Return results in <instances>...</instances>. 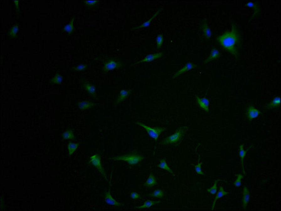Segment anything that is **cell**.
<instances>
[{
	"mask_svg": "<svg viewBox=\"0 0 281 211\" xmlns=\"http://www.w3.org/2000/svg\"><path fill=\"white\" fill-rule=\"evenodd\" d=\"M164 56V54L162 52L161 53H156V54H150L147 55L146 57L143 59L142 60L138 61V62H135L134 65H137L140 63H144V62H152L155 60H157L158 59H160L161 57H162Z\"/></svg>",
	"mask_w": 281,
	"mask_h": 211,
	"instance_id": "9",
	"label": "cell"
},
{
	"mask_svg": "<svg viewBox=\"0 0 281 211\" xmlns=\"http://www.w3.org/2000/svg\"><path fill=\"white\" fill-rule=\"evenodd\" d=\"M196 100L197 104L199 105L201 108L204 111H205L206 112H209L210 102L208 99H207L206 98H200L198 96H196Z\"/></svg>",
	"mask_w": 281,
	"mask_h": 211,
	"instance_id": "12",
	"label": "cell"
},
{
	"mask_svg": "<svg viewBox=\"0 0 281 211\" xmlns=\"http://www.w3.org/2000/svg\"><path fill=\"white\" fill-rule=\"evenodd\" d=\"M242 178H243V175H242L241 173L238 174L237 175V179L233 183V185L236 187H241V181H242Z\"/></svg>",
	"mask_w": 281,
	"mask_h": 211,
	"instance_id": "34",
	"label": "cell"
},
{
	"mask_svg": "<svg viewBox=\"0 0 281 211\" xmlns=\"http://www.w3.org/2000/svg\"><path fill=\"white\" fill-rule=\"evenodd\" d=\"M158 167L160 168H162V170L167 171L168 172H169L171 174H173V171L172 170V169L168 166L167 163L166 162L165 159H164V158L162 159V160L160 161V163L159 164V165H158Z\"/></svg>",
	"mask_w": 281,
	"mask_h": 211,
	"instance_id": "24",
	"label": "cell"
},
{
	"mask_svg": "<svg viewBox=\"0 0 281 211\" xmlns=\"http://www.w3.org/2000/svg\"><path fill=\"white\" fill-rule=\"evenodd\" d=\"M219 181H220L219 179H218V180H215V182H214V184L212 186V187H211L210 188L207 189V190H206L207 192L210 193L211 194H212V195H215L216 194V192H217V184H218Z\"/></svg>",
	"mask_w": 281,
	"mask_h": 211,
	"instance_id": "31",
	"label": "cell"
},
{
	"mask_svg": "<svg viewBox=\"0 0 281 211\" xmlns=\"http://www.w3.org/2000/svg\"><path fill=\"white\" fill-rule=\"evenodd\" d=\"M89 163H91L92 165L98 169L100 172L101 175L103 176L106 180L109 181L108 179L107 178V176L106 175L105 171L103 167L102 162H101V157L99 153H95L93 154L91 157H89Z\"/></svg>",
	"mask_w": 281,
	"mask_h": 211,
	"instance_id": "5",
	"label": "cell"
},
{
	"mask_svg": "<svg viewBox=\"0 0 281 211\" xmlns=\"http://www.w3.org/2000/svg\"><path fill=\"white\" fill-rule=\"evenodd\" d=\"M220 56V52H219V50H218V49H213L211 51L210 56L204 61V63L206 64V63L210 62L212 60L218 59Z\"/></svg>",
	"mask_w": 281,
	"mask_h": 211,
	"instance_id": "18",
	"label": "cell"
},
{
	"mask_svg": "<svg viewBox=\"0 0 281 211\" xmlns=\"http://www.w3.org/2000/svg\"><path fill=\"white\" fill-rule=\"evenodd\" d=\"M62 76L60 74L57 73L50 80V83L51 84H60L62 83Z\"/></svg>",
	"mask_w": 281,
	"mask_h": 211,
	"instance_id": "29",
	"label": "cell"
},
{
	"mask_svg": "<svg viewBox=\"0 0 281 211\" xmlns=\"http://www.w3.org/2000/svg\"><path fill=\"white\" fill-rule=\"evenodd\" d=\"M201 29H202V30H203L204 37L207 40L210 39V38L211 37V32L210 28L208 26V23H207V22H206V20H204V21H203V24L201 25Z\"/></svg>",
	"mask_w": 281,
	"mask_h": 211,
	"instance_id": "16",
	"label": "cell"
},
{
	"mask_svg": "<svg viewBox=\"0 0 281 211\" xmlns=\"http://www.w3.org/2000/svg\"><path fill=\"white\" fill-rule=\"evenodd\" d=\"M281 105V97H276L273 98L270 103L265 106V108L267 110L272 108H277Z\"/></svg>",
	"mask_w": 281,
	"mask_h": 211,
	"instance_id": "19",
	"label": "cell"
},
{
	"mask_svg": "<svg viewBox=\"0 0 281 211\" xmlns=\"http://www.w3.org/2000/svg\"><path fill=\"white\" fill-rule=\"evenodd\" d=\"M164 196V193L162 190L156 189L154 192L149 194L148 197L156 198H162Z\"/></svg>",
	"mask_w": 281,
	"mask_h": 211,
	"instance_id": "27",
	"label": "cell"
},
{
	"mask_svg": "<svg viewBox=\"0 0 281 211\" xmlns=\"http://www.w3.org/2000/svg\"><path fill=\"white\" fill-rule=\"evenodd\" d=\"M162 10V9H160L158 11H157L156 13H155V14L153 15V16H152L151 18L150 19H149L148 20H147L146 22H144L143 24H142L140 25V26H138V27H137L133 28H132V30H136V29H140V28H145V27H148L149 26H150V25L151 24V23L152 21V20L156 18V16L158 15V14H159L160 12Z\"/></svg>",
	"mask_w": 281,
	"mask_h": 211,
	"instance_id": "21",
	"label": "cell"
},
{
	"mask_svg": "<svg viewBox=\"0 0 281 211\" xmlns=\"http://www.w3.org/2000/svg\"><path fill=\"white\" fill-rule=\"evenodd\" d=\"M216 40L223 49L238 58L241 46L240 36L235 25H232L231 31H227L222 35H219L216 38Z\"/></svg>",
	"mask_w": 281,
	"mask_h": 211,
	"instance_id": "1",
	"label": "cell"
},
{
	"mask_svg": "<svg viewBox=\"0 0 281 211\" xmlns=\"http://www.w3.org/2000/svg\"><path fill=\"white\" fill-rule=\"evenodd\" d=\"M18 29H19V25L18 24H16L14 25L13 28H11L10 30L9 31V32H8V34L11 37H13V38H14V37H16V34H17V33L18 32Z\"/></svg>",
	"mask_w": 281,
	"mask_h": 211,
	"instance_id": "32",
	"label": "cell"
},
{
	"mask_svg": "<svg viewBox=\"0 0 281 211\" xmlns=\"http://www.w3.org/2000/svg\"><path fill=\"white\" fill-rule=\"evenodd\" d=\"M77 105L78 106L79 108H80L81 110H86L88 109H90L95 107L96 106V103L94 102H92L88 100H84V101H81L77 103Z\"/></svg>",
	"mask_w": 281,
	"mask_h": 211,
	"instance_id": "15",
	"label": "cell"
},
{
	"mask_svg": "<svg viewBox=\"0 0 281 211\" xmlns=\"http://www.w3.org/2000/svg\"><path fill=\"white\" fill-rule=\"evenodd\" d=\"M88 67V65L87 64H79L76 67L72 69V70L75 71H83L86 69Z\"/></svg>",
	"mask_w": 281,
	"mask_h": 211,
	"instance_id": "33",
	"label": "cell"
},
{
	"mask_svg": "<svg viewBox=\"0 0 281 211\" xmlns=\"http://www.w3.org/2000/svg\"><path fill=\"white\" fill-rule=\"evenodd\" d=\"M202 164H203V163L202 162L198 163V164H197V165L195 166V171H196V173H197V174L203 175H204V173L203 172V171L201 170V166H202Z\"/></svg>",
	"mask_w": 281,
	"mask_h": 211,
	"instance_id": "35",
	"label": "cell"
},
{
	"mask_svg": "<svg viewBox=\"0 0 281 211\" xmlns=\"http://www.w3.org/2000/svg\"><path fill=\"white\" fill-rule=\"evenodd\" d=\"M196 67H197V65L194 64H192L191 62H187L183 68L179 69L178 71H177L176 73H174V75H173V78H176L177 76L181 75L182 74L184 73L187 72V71L190 70H192L193 69L196 68Z\"/></svg>",
	"mask_w": 281,
	"mask_h": 211,
	"instance_id": "11",
	"label": "cell"
},
{
	"mask_svg": "<svg viewBox=\"0 0 281 211\" xmlns=\"http://www.w3.org/2000/svg\"><path fill=\"white\" fill-rule=\"evenodd\" d=\"M228 194H229V193L226 192L223 187H220V188H219V192L218 193V194H216L215 197V199H214V201L213 204L212 208H211V210H214V207H215V203H216V201H217V200H218V199L224 197L225 195H228Z\"/></svg>",
	"mask_w": 281,
	"mask_h": 211,
	"instance_id": "22",
	"label": "cell"
},
{
	"mask_svg": "<svg viewBox=\"0 0 281 211\" xmlns=\"http://www.w3.org/2000/svg\"><path fill=\"white\" fill-rule=\"evenodd\" d=\"M135 124L144 129L146 130V132L149 134V136L156 141L159 137L160 135L165 130V127H159V126L150 127L141 122H136Z\"/></svg>",
	"mask_w": 281,
	"mask_h": 211,
	"instance_id": "4",
	"label": "cell"
},
{
	"mask_svg": "<svg viewBox=\"0 0 281 211\" xmlns=\"http://www.w3.org/2000/svg\"><path fill=\"white\" fill-rule=\"evenodd\" d=\"M187 130V126H182L178 128L176 130V132L172 135L169 136L167 138H165L164 140L162 141V144L168 145V144H172L177 143L179 141L182 140L183 138L185 133Z\"/></svg>",
	"mask_w": 281,
	"mask_h": 211,
	"instance_id": "3",
	"label": "cell"
},
{
	"mask_svg": "<svg viewBox=\"0 0 281 211\" xmlns=\"http://www.w3.org/2000/svg\"><path fill=\"white\" fill-rule=\"evenodd\" d=\"M104 197H105V201L108 205L115 206V207H122V206H124L123 203L118 202L115 199H114L112 195H111L110 190H108L105 193Z\"/></svg>",
	"mask_w": 281,
	"mask_h": 211,
	"instance_id": "8",
	"label": "cell"
},
{
	"mask_svg": "<svg viewBox=\"0 0 281 211\" xmlns=\"http://www.w3.org/2000/svg\"><path fill=\"white\" fill-rule=\"evenodd\" d=\"M130 197L132 199H142L140 194H139L135 192L130 193Z\"/></svg>",
	"mask_w": 281,
	"mask_h": 211,
	"instance_id": "37",
	"label": "cell"
},
{
	"mask_svg": "<svg viewBox=\"0 0 281 211\" xmlns=\"http://www.w3.org/2000/svg\"><path fill=\"white\" fill-rule=\"evenodd\" d=\"M261 114V111L252 106H250L246 108V116L249 121L257 118Z\"/></svg>",
	"mask_w": 281,
	"mask_h": 211,
	"instance_id": "7",
	"label": "cell"
},
{
	"mask_svg": "<svg viewBox=\"0 0 281 211\" xmlns=\"http://www.w3.org/2000/svg\"><path fill=\"white\" fill-rule=\"evenodd\" d=\"M62 138L65 140H74L76 138L73 131L70 129L67 130L64 133H62Z\"/></svg>",
	"mask_w": 281,
	"mask_h": 211,
	"instance_id": "26",
	"label": "cell"
},
{
	"mask_svg": "<svg viewBox=\"0 0 281 211\" xmlns=\"http://www.w3.org/2000/svg\"><path fill=\"white\" fill-rule=\"evenodd\" d=\"M79 146V143H74L72 142H69L68 144V149L69 151V154L70 156L73 154L77 149Z\"/></svg>",
	"mask_w": 281,
	"mask_h": 211,
	"instance_id": "28",
	"label": "cell"
},
{
	"mask_svg": "<svg viewBox=\"0 0 281 211\" xmlns=\"http://www.w3.org/2000/svg\"><path fill=\"white\" fill-rule=\"evenodd\" d=\"M248 150L245 151L243 148V144H241L240 148H239V156L241 158V167L242 170L243 171V173L244 175H246L245 173V167H244V158L246 156V153Z\"/></svg>",
	"mask_w": 281,
	"mask_h": 211,
	"instance_id": "17",
	"label": "cell"
},
{
	"mask_svg": "<svg viewBox=\"0 0 281 211\" xmlns=\"http://www.w3.org/2000/svg\"><path fill=\"white\" fill-rule=\"evenodd\" d=\"M99 2L98 0H95V1H88V0H85L84 1V3L86 5L89 6V7H92L96 5Z\"/></svg>",
	"mask_w": 281,
	"mask_h": 211,
	"instance_id": "36",
	"label": "cell"
},
{
	"mask_svg": "<svg viewBox=\"0 0 281 211\" xmlns=\"http://www.w3.org/2000/svg\"><path fill=\"white\" fill-rule=\"evenodd\" d=\"M144 157L142 155L137 153L133 152L131 153L125 154L122 156H118L115 157L110 158V160L116 161H125L128 163L130 165H135L141 162L143 160Z\"/></svg>",
	"mask_w": 281,
	"mask_h": 211,
	"instance_id": "2",
	"label": "cell"
},
{
	"mask_svg": "<svg viewBox=\"0 0 281 211\" xmlns=\"http://www.w3.org/2000/svg\"><path fill=\"white\" fill-rule=\"evenodd\" d=\"M132 90H121L119 92L118 97L117 98L114 105H118L119 103H121L123 101L129 97L130 94L132 93Z\"/></svg>",
	"mask_w": 281,
	"mask_h": 211,
	"instance_id": "10",
	"label": "cell"
},
{
	"mask_svg": "<svg viewBox=\"0 0 281 211\" xmlns=\"http://www.w3.org/2000/svg\"><path fill=\"white\" fill-rule=\"evenodd\" d=\"M156 49H160L162 48V44L164 43V37L162 34L157 35L156 39Z\"/></svg>",
	"mask_w": 281,
	"mask_h": 211,
	"instance_id": "30",
	"label": "cell"
},
{
	"mask_svg": "<svg viewBox=\"0 0 281 211\" xmlns=\"http://www.w3.org/2000/svg\"><path fill=\"white\" fill-rule=\"evenodd\" d=\"M82 86L88 94L91 95L93 97L96 98V89L93 85L90 84L88 81H83L82 82Z\"/></svg>",
	"mask_w": 281,
	"mask_h": 211,
	"instance_id": "13",
	"label": "cell"
},
{
	"mask_svg": "<svg viewBox=\"0 0 281 211\" xmlns=\"http://www.w3.org/2000/svg\"><path fill=\"white\" fill-rule=\"evenodd\" d=\"M74 19H75V16H73V18L72 19L71 22L68 24L66 25L65 27H64V28H63V29L65 30L66 32L68 33L69 34H72L74 30Z\"/></svg>",
	"mask_w": 281,
	"mask_h": 211,
	"instance_id": "25",
	"label": "cell"
},
{
	"mask_svg": "<svg viewBox=\"0 0 281 211\" xmlns=\"http://www.w3.org/2000/svg\"><path fill=\"white\" fill-rule=\"evenodd\" d=\"M123 66V64L120 60H116L114 59H109L106 60L103 66V73H106L109 71L116 70L117 69L122 68Z\"/></svg>",
	"mask_w": 281,
	"mask_h": 211,
	"instance_id": "6",
	"label": "cell"
},
{
	"mask_svg": "<svg viewBox=\"0 0 281 211\" xmlns=\"http://www.w3.org/2000/svg\"><path fill=\"white\" fill-rule=\"evenodd\" d=\"M160 203V201H154V200H147L146 201L145 203H143L142 206L140 207H136V208L142 209L149 208L150 207H151L152 206H155L157 204H159Z\"/></svg>",
	"mask_w": 281,
	"mask_h": 211,
	"instance_id": "23",
	"label": "cell"
},
{
	"mask_svg": "<svg viewBox=\"0 0 281 211\" xmlns=\"http://www.w3.org/2000/svg\"><path fill=\"white\" fill-rule=\"evenodd\" d=\"M156 178H155V176H154V175L153 173H151L150 174L148 179L146 180V183L143 185V186L148 187V188H151V187H154L155 185H156Z\"/></svg>",
	"mask_w": 281,
	"mask_h": 211,
	"instance_id": "20",
	"label": "cell"
},
{
	"mask_svg": "<svg viewBox=\"0 0 281 211\" xmlns=\"http://www.w3.org/2000/svg\"><path fill=\"white\" fill-rule=\"evenodd\" d=\"M250 200V192L247 187H245L243 189V193H242V208L243 210H246L247 208V206Z\"/></svg>",
	"mask_w": 281,
	"mask_h": 211,
	"instance_id": "14",
	"label": "cell"
}]
</instances>
